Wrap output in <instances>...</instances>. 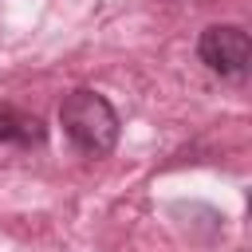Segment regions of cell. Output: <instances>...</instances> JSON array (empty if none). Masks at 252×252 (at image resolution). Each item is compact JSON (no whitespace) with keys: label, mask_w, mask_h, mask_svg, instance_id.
I'll return each instance as SVG.
<instances>
[{"label":"cell","mask_w":252,"mask_h":252,"mask_svg":"<svg viewBox=\"0 0 252 252\" xmlns=\"http://www.w3.org/2000/svg\"><path fill=\"white\" fill-rule=\"evenodd\" d=\"M59 122H63L71 146L83 150L87 158H102V154H110L118 146V114H114V106L102 94L87 91V87L83 91H71L63 98Z\"/></svg>","instance_id":"obj_1"},{"label":"cell","mask_w":252,"mask_h":252,"mask_svg":"<svg viewBox=\"0 0 252 252\" xmlns=\"http://www.w3.org/2000/svg\"><path fill=\"white\" fill-rule=\"evenodd\" d=\"M197 55H201V63L209 71H217L224 79H240L248 71V63H252V39L236 24H213V28L201 32Z\"/></svg>","instance_id":"obj_2"},{"label":"cell","mask_w":252,"mask_h":252,"mask_svg":"<svg viewBox=\"0 0 252 252\" xmlns=\"http://www.w3.org/2000/svg\"><path fill=\"white\" fill-rule=\"evenodd\" d=\"M47 138V126L39 114H28L20 106H0V142L8 146H39Z\"/></svg>","instance_id":"obj_3"}]
</instances>
